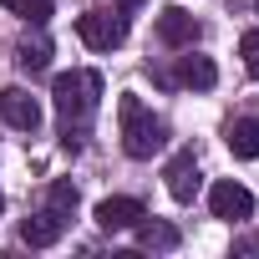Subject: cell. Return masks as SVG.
<instances>
[{
  "label": "cell",
  "instance_id": "9a60e30c",
  "mask_svg": "<svg viewBox=\"0 0 259 259\" xmlns=\"http://www.w3.org/2000/svg\"><path fill=\"white\" fill-rule=\"evenodd\" d=\"M46 203H51V213L71 219V213H76V183H71V178H56L51 193H46Z\"/></svg>",
  "mask_w": 259,
  "mask_h": 259
},
{
  "label": "cell",
  "instance_id": "8992f818",
  "mask_svg": "<svg viewBox=\"0 0 259 259\" xmlns=\"http://www.w3.org/2000/svg\"><path fill=\"white\" fill-rule=\"evenodd\" d=\"M0 117H6L11 127H21V133H36L41 127V102L31 92H21V87H6L0 92Z\"/></svg>",
  "mask_w": 259,
  "mask_h": 259
},
{
  "label": "cell",
  "instance_id": "30bf717a",
  "mask_svg": "<svg viewBox=\"0 0 259 259\" xmlns=\"http://www.w3.org/2000/svg\"><path fill=\"white\" fill-rule=\"evenodd\" d=\"M229 153L234 158H259V117H239V122H229Z\"/></svg>",
  "mask_w": 259,
  "mask_h": 259
},
{
  "label": "cell",
  "instance_id": "8fae6325",
  "mask_svg": "<svg viewBox=\"0 0 259 259\" xmlns=\"http://www.w3.org/2000/svg\"><path fill=\"white\" fill-rule=\"evenodd\" d=\"M173 81H178V87H198V92H208V87L219 81V66H213L208 56H183Z\"/></svg>",
  "mask_w": 259,
  "mask_h": 259
},
{
  "label": "cell",
  "instance_id": "7c38bea8",
  "mask_svg": "<svg viewBox=\"0 0 259 259\" xmlns=\"http://www.w3.org/2000/svg\"><path fill=\"white\" fill-rule=\"evenodd\" d=\"M133 229H138V249H163V254H168V249H178V229H173V224H163V219H153V224H143V219H138Z\"/></svg>",
  "mask_w": 259,
  "mask_h": 259
},
{
  "label": "cell",
  "instance_id": "7a4b0ae2",
  "mask_svg": "<svg viewBox=\"0 0 259 259\" xmlns=\"http://www.w3.org/2000/svg\"><path fill=\"white\" fill-rule=\"evenodd\" d=\"M117 133H122L127 158H153V153L163 148V117H153V112L143 107V97L127 92V97L117 102Z\"/></svg>",
  "mask_w": 259,
  "mask_h": 259
},
{
  "label": "cell",
  "instance_id": "4fadbf2b",
  "mask_svg": "<svg viewBox=\"0 0 259 259\" xmlns=\"http://www.w3.org/2000/svg\"><path fill=\"white\" fill-rule=\"evenodd\" d=\"M16 61H21V71H31V76H41V71L51 66V41H26V46L16 51Z\"/></svg>",
  "mask_w": 259,
  "mask_h": 259
},
{
  "label": "cell",
  "instance_id": "ac0fdd59",
  "mask_svg": "<svg viewBox=\"0 0 259 259\" xmlns=\"http://www.w3.org/2000/svg\"><path fill=\"white\" fill-rule=\"evenodd\" d=\"M0 208H6V198H0Z\"/></svg>",
  "mask_w": 259,
  "mask_h": 259
},
{
  "label": "cell",
  "instance_id": "5bb4252c",
  "mask_svg": "<svg viewBox=\"0 0 259 259\" xmlns=\"http://www.w3.org/2000/svg\"><path fill=\"white\" fill-rule=\"evenodd\" d=\"M11 16H21V21H31V26H46L51 21V0H0Z\"/></svg>",
  "mask_w": 259,
  "mask_h": 259
},
{
  "label": "cell",
  "instance_id": "277c9868",
  "mask_svg": "<svg viewBox=\"0 0 259 259\" xmlns=\"http://www.w3.org/2000/svg\"><path fill=\"white\" fill-rule=\"evenodd\" d=\"M208 208H213V219H249L254 213V193L244 183H234V178H219L208 188Z\"/></svg>",
  "mask_w": 259,
  "mask_h": 259
},
{
  "label": "cell",
  "instance_id": "ba28073f",
  "mask_svg": "<svg viewBox=\"0 0 259 259\" xmlns=\"http://www.w3.org/2000/svg\"><path fill=\"white\" fill-rule=\"evenodd\" d=\"M138 219H148L138 198H102V203H97V224H102L107 234H117V229H133Z\"/></svg>",
  "mask_w": 259,
  "mask_h": 259
},
{
  "label": "cell",
  "instance_id": "e0dca14e",
  "mask_svg": "<svg viewBox=\"0 0 259 259\" xmlns=\"http://www.w3.org/2000/svg\"><path fill=\"white\" fill-rule=\"evenodd\" d=\"M138 6H143V0H117V11H122V16H127V11H138Z\"/></svg>",
  "mask_w": 259,
  "mask_h": 259
},
{
  "label": "cell",
  "instance_id": "52a82bcc",
  "mask_svg": "<svg viewBox=\"0 0 259 259\" xmlns=\"http://www.w3.org/2000/svg\"><path fill=\"white\" fill-rule=\"evenodd\" d=\"M198 21L183 11V6H168V11H158V41L163 46H193L198 41Z\"/></svg>",
  "mask_w": 259,
  "mask_h": 259
},
{
  "label": "cell",
  "instance_id": "2e32d148",
  "mask_svg": "<svg viewBox=\"0 0 259 259\" xmlns=\"http://www.w3.org/2000/svg\"><path fill=\"white\" fill-rule=\"evenodd\" d=\"M239 56H244L249 76H259V31H244V36H239Z\"/></svg>",
  "mask_w": 259,
  "mask_h": 259
},
{
  "label": "cell",
  "instance_id": "d6986e66",
  "mask_svg": "<svg viewBox=\"0 0 259 259\" xmlns=\"http://www.w3.org/2000/svg\"><path fill=\"white\" fill-rule=\"evenodd\" d=\"M254 6H259V0H254Z\"/></svg>",
  "mask_w": 259,
  "mask_h": 259
},
{
  "label": "cell",
  "instance_id": "9c48e42d",
  "mask_svg": "<svg viewBox=\"0 0 259 259\" xmlns=\"http://www.w3.org/2000/svg\"><path fill=\"white\" fill-rule=\"evenodd\" d=\"M61 229H66V219L46 208V213H36V219H26V224H21V239H26L31 249H46V244H56V239H61Z\"/></svg>",
  "mask_w": 259,
  "mask_h": 259
},
{
  "label": "cell",
  "instance_id": "6da1fadb",
  "mask_svg": "<svg viewBox=\"0 0 259 259\" xmlns=\"http://www.w3.org/2000/svg\"><path fill=\"white\" fill-rule=\"evenodd\" d=\"M51 97H56V112H61V138H66V148H76L81 133H87V122H92V112H97L102 76L97 71H61Z\"/></svg>",
  "mask_w": 259,
  "mask_h": 259
},
{
  "label": "cell",
  "instance_id": "5b68a950",
  "mask_svg": "<svg viewBox=\"0 0 259 259\" xmlns=\"http://www.w3.org/2000/svg\"><path fill=\"white\" fill-rule=\"evenodd\" d=\"M163 178H168V193L178 203H193V193H198V158H193V148L173 153L168 168H163Z\"/></svg>",
  "mask_w": 259,
  "mask_h": 259
},
{
  "label": "cell",
  "instance_id": "3957f363",
  "mask_svg": "<svg viewBox=\"0 0 259 259\" xmlns=\"http://www.w3.org/2000/svg\"><path fill=\"white\" fill-rule=\"evenodd\" d=\"M76 36L92 51H112L127 41V16L122 11H87V16H76Z\"/></svg>",
  "mask_w": 259,
  "mask_h": 259
}]
</instances>
